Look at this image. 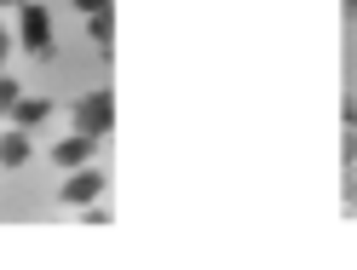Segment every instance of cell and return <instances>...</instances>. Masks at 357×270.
<instances>
[{
    "label": "cell",
    "instance_id": "6da1fadb",
    "mask_svg": "<svg viewBox=\"0 0 357 270\" xmlns=\"http://www.w3.org/2000/svg\"><path fill=\"white\" fill-rule=\"evenodd\" d=\"M70 127L86 132V138H109V132H116V93H104V86L81 93L70 104Z\"/></svg>",
    "mask_w": 357,
    "mask_h": 270
},
{
    "label": "cell",
    "instance_id": "7a4b0ae2",
    "mask_svg": "<svg viewBox=\"0 0 357 270\" xmlns=\"http://www.w3.org/2000/svg\"><path fill=\"white\" fill-rule=\"evenodd\" d=\"M17 35H24V52L29 58H40V63L52 58V17H47V6L24 0V6H17Z\"/></svg>",
    "mask_w": 357,
    "mask_h": 270
},
{
    "label": "cell",
    "instance_id": "3957f363",
    "mask_svg": "<svg viewBox=\"0 0 357 270\" xmlns=\"http://www.w3.org/2000/svg\"><path fill=\"white\" fill-rule=\"evenodd\" d=\"M63 207H93V201L104 196V173L98 167H70V178H63Z\"/></svg>",
    "mask_w": 357,
    "mask_h": 270
},
{
    "label": "cell",
    "instance_id": "277c9868",
    "mask_svg": "<svg viewBox=\"0 0 357 270\" xmlns=\"http://www.w3.org/2000/svg\"><path fill=\"white\" fill-rule=\"evenodd\" d=\"M93 150H98V138H86V132H70L63 144H52V161L70 173V167H86V161H93Z\"/></svg>",
    "mask_w": 357,
    "mask_h": 270
},
{
    "label": "cell",
    "instance_id": "5b68a950",
    "mask_svg": "<svg viewBox=\"0 0 357 270\" xmlns=\"http://www.w3.org/2000/svg\"><path fill=\"white\" fill-rule=\"evenodd\" d=\"M86 35H93L98 58H116V52H109V47H116V6H109V12H93V17H86Z\"/></svg>",
    "mask_w": 357,
    "mask_h": 270
},
{
    "label": "cell",
    "instance_id": "8992f818",
    "mask_svg": "<svg viewBox=\"0 0 357 270\" xmlns=\"http://www.w3.org/2000/svg\"><path fill=\"white\" fill-rule=\"evenodd\" d=\"M29 161V127L0 132V167H24Z\"/></svg>",
    "mask_w": 357,
    "mask_h": 270
},
{
    "label": "cell",
    "instance_id": "52a82bcc",
    "mask_svg": "<svg viewBox=\"0 0 357 270\" xmlns=\"http://www.w3.org/2000/svg\"><path fill=\"white\" fill-rule=\"evenodd\" d=\"M12 116H17V127H40V121L52 116V104H47V98H17Z\"/></svg>",
    "mask_w": 357,
    "mask_h": 270
},
{
    "label": "cell",
    "instance_id": "ba28073f",
    "mask_svg": "<svg viewBox=\"0 0 357 270\" xmlns=\"http://www.w3.org/2000/svg\"><path fill=\"white\" fill-rule=\"evenodd\" d=\"M17 98H24V86H17L12 75H0V116H12V109H17Z\"/></svg>",
    "mask_w": 357,
    "mask_h": 270
},
{
    "label": "cell",
    "instance_id": "9c48e42d",
    "mask_svg": "<svg viewBox=\"0 0 357 270\" xmlns=\"http://www.w3.org/2000/svg\"><path fill=\"white\" fill-rule=\"evenodd\" d=\"M109 6H116V0H75V12H86V17H93V12H109Z\"/></svg>",
    "mask_w": 357,
    "mask_h": 270
},
{
    "label": "cell",
    "instance_id": "30bf717a",
    "mask_svg": "<svg viewBox=\"0 0 357 270\" xmlns=\"http://www.w3.org/2000/svg\"><path fill=\"white\" fill-rule=\"evenodd\" d=\"M6 52H12V35H6V29H0V63H6Z\"/></svg>",
    "mask_w": 357,
    "mask_h": 270
},
{
    "label": "cell",
    "instance_id": "8fae6325",
    "mask_svg": "<svg viewBox=\"0 0 357 270\" xmlns=\"http://www.w3.org/2000/svg\"><path fill=\"white\" fill-rule=\"evenodd\" d=\"M346 12H351V17H357V0H346Z\"/></svg>",
    "mask_w": 357,
    "mask_h": 270
},
{
    "label": "cell",
    "instance_id": "7c38bea8",
    "mask_svg": "<svg viewBox=\"0 0 357 270\" xmlns=\"http://www.w3.org/2000/svg\"><path fill=\"white\" fill-rule=\"evenodd\" d=\"M0 6H24V0H0Z\"/></svg>",
    "mask_w": 357,
    "mask_h": 270
}]
</instances>
